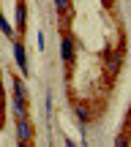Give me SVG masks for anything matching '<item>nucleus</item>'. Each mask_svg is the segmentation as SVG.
Wrapping results in <instances>:
<instances>
[{"label": "nucleus", "mask_w": 131, "mask_h": 147, "mask_svg": "<svg viewBox=\"0 0 131 147\" xmlns=\"http://www.w3.org/2000/svg\"><path fill=\"white\" fill-rule=\"evenodd\" d=\"M16 142L19 144H30L33 142V123L27 117H19L16 120Z\"/></svg>", "instance_id": "obj_2"}, {"label": "nucleus", "mask_w": 131, "mask_h": 147, "mask_svg": "<svg viewBox=\"0 0 131 147\" xmlns=\"http://www.w3.org/2000/svg\"><path fill=\"white\" fill-rule=\"evenodd\" d=\"M44 41H47V38H44V30H38V49H41V52H44Z\"/></svg>", "instance_id": "obj_10"}, {"label": "nucleus", "mask_w": 131, "mask_h": 147, "mask_svg": "<svg viewBox=\"0 0 131 147\" xmlns=\"http://www.w3.org/2000/svg\"><path fill=\"white\" fill-rule=\"evenodd\" d=\"M55 11H58L60 16H66L68 11H71V0H55Z\"/></svg>", "instance_id": "obj_8"}, {"label": "nucleus", "mask_w": 131, "mask_h": 147, "mask_svg": "<svg viewBox=\"0 0 131 147\" xmlns=\"http://www.w3.org/2000/svg\"><path fill=\"white\" fill-rule=\"evenodd\" d=\"M74 55H77V44H74L71 36H66V33H63V38H60V57H63L66 65L74 63Z\"/></svg>", "instance_id": "obj_3"}, {"label": "nucleus", "mask_w": 131, "mask_h": 147, "mask_svg": "<svg viewBox=\"0 0 131 147\" xmlns=\"http://www.w3.org/2000/svg\"><path fill=\"white\" fill-rule=\"evenodd\" d=\"M14 98L16 101H27V87H25V82H22L19 76L14 79Z\"/></svg>", "instance_id": "obj_7"}, {"label": "nucleus", "mask_w": 131, "mask_h": 147, "mask_svg": "<svg viewBox=\"0 0 131 147\" xmlns=\"http://www.w3.org/2000/svg\"><path fill=\"white\" fill-rule=\"evenodd\" d=\"M0 30H3V36H5V38H11V41L16 38V33L11 30V25H8V22L3 19V14H0Z\"/></svg>", "instance_id": "obj_9"}, {"label": "nucleus", "mask_w": 131, "mask_h": 147, "mask_svg": "<svg viewBox=\"0 0 131 147\" xmlns=\"http://www.w3.org/2000/svg\"><path fill=\"white\" fill-rule=\"evenodd\" d=\"M126 47L128 44L126 41H120V47L117 49H112V47H107L104 52H101V57H104V65H107V74H120V68H123V57H126Z\"/></svg>", "instance_id": "obj_1"}, {"label": "nucleus", "mask_w": 131, "mask_h": 147, "mask_svg": "<svg viewBox=\"0 0 131 147\" xmlns=\"http://www.w3.org/2000/svg\"><path fill=\"white\" fill-rule=\"evenodd\" d=\"M14 60L16 65L22 68V76L27 74V52H25V44L19 41V38H14Z\"/></svg>", "instance_id": "obj_4"}, {"label": "nucleus", "mask_w": 131, "mask_h": 147, "mask_svg": "<svg viewBox=\"0 0 131 147\" xmlns=\"http://www.w3.org/2000/svg\"><path fill=\"white\" fill-rule=\"evenodd\" d=\"M74 112H77V120L82 123V125H88V123L93 120V115H90V106H88V104H77V106H74Z\"/></svg>", "instance_id": "obj_6"}, {"label": "nucleus", "mask_w": 131, "mask_h": 147, "mask_svg": "<svg viewBox=\"0 0 131 147\" xmlns=\"http://www.w3.org/2000/svg\"><path fill=\"white\" fill-rule=\"evenodd\" d=\"M128 120H131V115H128Z\"/></svg>", "instance_id": "obj_11"}, {"label": "nucleus", "mask_w": 131, "mask_h": 147, "mask_svg": "<svg viewBox=\"0 0 131 147\" xmlns=\"http://www.w3.org/2000/svg\"><path fill=\"white\" fill-rule=\"evenodd\" d=\"M25 22H27V8H25V0L16 3V30L25 33Z\"/></svg>", "instance_id": "obj_5"}]
</instances>
